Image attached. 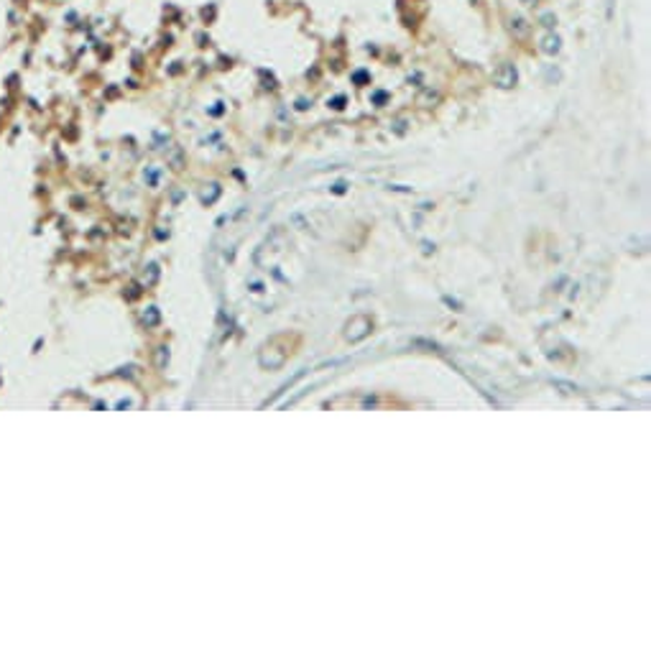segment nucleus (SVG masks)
Here are the masks:
<instances>
[{
    "label": "nucleus",
    "mask_w": 651,
    "mask_h": 651,
    "mask_svg": "<svg viewBox=\"0 0 651 651\" xmlns=\"http://www.w3.org/2000/svg\"><path fill=\"white\" fill-rule=\"evenodd\" d=\"M493 82H496V87H501V89H511V87L518 82V69H516V64L503 62V64L493 72Z\"/></svg>",
    "instance_id": "nucleus-3"
},
{
    "label": "nucleus",
    "mask_w": 651,
    "mask_h": 651,
    "mask_svg": "<svg viewBox=\"0 0 651 651\" xmlns=\"http://www.w3.org/2000/svg\"><path fill=\"white\" fill-rule=\"evenodd\" d=\"M508 31H511L516 39H523V36L529 33L526 18H523V15H511V18H508Z\"/></svg>",
    "instance_id": "nucleus-5"
},
{
    "label": "nucleus",
    "mask_w": 651,
    "mask_h": 651,
    "mask_svg": "<svg viewBox=\"0 0 651 651\" xmlns=\"http://www.w3.org/2000/svg\"><path fill=\"white\" fill-rule=\"evenodd\" d=\"M521 3H526V5H534V3H536V0H521Z\"/></svg>",
    "instance_id": "nucleus-12"
},
{
    "label": "nucleus",
    "mask_w": 651,
    "mask_h": 651,
    "mask_svg": "<svg viewBox=\"0 0 651 651\" xmlns=\"http://www.w3.org/2000/svg\"><path fill=\"white\" fill-rule=\"evenodd\" d=\"M279 342H281V337H274L263 350H261V355H258V363H261V368H266V370H276V368H281L286 358H289V348H279Z\"/></svg>",
    "instance_id": "nucleus-1"
},
{
    "label": "nucleus",
    "mask_w": 651,
    "mask_h": 651,
    "mask_svg": "<svg viewBox=\"0 0 651 651\" xmlns=\"http://www.w3.org/2000/svg\"><path fill=\"white\" fill-rule=\"evenodd\" d=\"M353 79H355L358 84H360V82H368V72H363V69H358V72L353 74Z\"/></svg>",
    "instance_id": "nucleus-10"
},
{
    "label": "nucleus",
    "mask_w": 651,
    "mask_h": 651,
    "mask_svg": "<svg viewBox=\"0 0 651 651\" xmlns=\"http://www.w3.org/2000/svg\"><path fill=\"white\" fill-rule=\"evenodd\" d=\"M539 23H541L547 31H554V26H557V15H554V10L541 13V15H539Z\"/></svg>",
    "instance_id": "nucleus-6"
},
{
    "label": "nucleus",
    "mask_w": 651,
    "mask_h": 651,
    "mask_svg": "<svg viewBox=\"0 0 651 651\" xmlns=\"http://www.w3.org/2000/svg\"><path fill=\"white\" fill-rule=\"evenodd\" d=\"M370 327H373V322H370L365 314H358V317H353V319L345 324V337H348L350 342H358L363 337H368Z\"/></svg>",
    "instance_id": "nucleus-2"
},
{
    "label": "nucleus",
    "mask_w": 651,
    "mask_h": 651,
    "mask_svg": "<svg viewBox=\"0 0 651 651\" xmlns=\"http://www.w3.org/2000/svg\"><path fill=\"white\" fill-rule=\"evenodd\" d=\"M547 79H549V82H559V79H562V72H559L557 67H549V69H547Z\"/></svg>",
    "instance_id": "nucleus-7"
},
{
    "label": "nucleus",
    "mask_w": 651,
    "mask_h": 651,
    "mask_svg": "<svg viewBox=\"0 0 651 651\" xmlns=\"http://www.w3.org/2000/svg\"><path fill=\"white\" fill-rule=\"evenodd\" d=\"M386 100H388V95H386L383 89H375V92H373V102H375V105H383Z\"/></svg>",
    "instance_id": "nucleus-8"
},
{
    "label": "nucleus",
    "mask_w": 651,
    "mask_h": 651,
    "mask_svg": "<svg viewBox=\"0 0 651 651\" xmlns=\"http://www.w3.org/2000/svg\"><path fill=\"white\" fill-rule=\"evenodd\" d=\"M330 105H332L335 110H342V107H345V97H342V95H337L335 100H330Z\"/></svg>",
    "instance_id": "nucleus-9"
},
{
    "label": "nucleus",
    "mask_w": 651,
    "mask_h": 651,
    "mask_svg": "<svg viewBox=\"0 0 651 651\" xmlns=\"http://www.w3.org/2000/svg\"><path fill=\"white\" fill-rule=\"evenodd\" d=\"M309 105H312V102H306V100H299V105H296V107H299V110H306Z\"/></svg>",
    "instance_id": "nucleus-11"
},
{
    "label": "nucleus",
    "mask_w": 651,
    "mask_h": 651,
    "mask_svg": "<svg viewBox=\"0 0 651 651\" xmlns=\"http://www.w3.org/2000/svg\"><path fill=\"white\" fill-rule=\"evenodd\" d=\"M541 51L547 54V57H557L559 51H562V39L554 33V31H549L547 36H541Z\"/></svg>",
    "instance_id": "nucleus-4"
}]
</instances>
